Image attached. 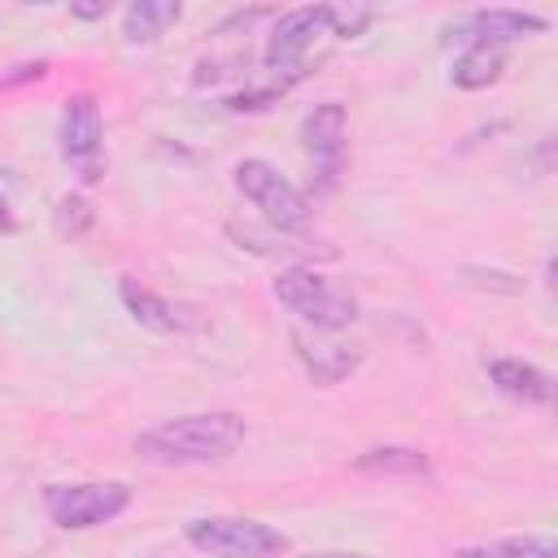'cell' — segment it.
<instances>
[{"label": "cell", "mask_w": 558, "mask_h": 558, "mask_svg": "<svg viewBox=\"0 0 558 558\" xmlns=\"http://www.w3.org/2000/svg\"><path fill=\"white\" fill-rule=\"evenodd\" d=\"M118 296H122L126 314H131L140 327H148V331L187 336V331L201 327V314H196L192 305H179V301H170V296H157L153 288H140L135 279H122V283H118Z\"/></svg>", "instance_id": "11"}, {"label": "cell", "mask_w": 558, "mask_h": 558, "mask_svg": "<svg viewBox=\"0 0 558 558\" xmlns=\"http://www.w3.org/2000/svg\"><path fill=\"white\" fill-rule=\"evenodd\" d=\"M57 144H61V157L78 170L83 183H96L105 174V122H100L96 96L78 92V96H70L61 105Z\"/></svg>", "instance_id": "6"}, {"label": "cell", "mask_w": 558, "mask_h": 558, "mask_svg": "<svg viewBox=\"0 0 558 558\" xmlns=\"http://www.w3.org/2000/svg\"><path fill=\"white\" fill-rule=\"evenodd\" d=\"M301 144L310 153L318 192H331L340 179V166H344V105L340 100L314 105L301 122Z\"/></svg>", "instance_id": "8"}, {"label": "cell", "mask_w": 558, "mask_h": 558, "mask_svg": "<svg viewBox=\"0 0 558 558\" xmlns=\"http://www.w3.org/2000/svg\"><path fill=\"white\" fill-rule=\"evenodd\" d=\"M549 22L536 17V13H519V9H475L466 13L449 35L471 48V44H488V48H510L514 39H527V35H545Z\"/></svg>", "instance_id": "9"}, {"label": "cell", "mask_w": 558, "mask_h": 558, "mask_svg": "<svg viewBox=\"0 0 558 558\" xmlns=\"http://www.w3.org/2000/svg\"><path fill=\"white\" fill-rule=\"evenodd\" d=\"M52 227H57L61 240H83V235L96 227L92 201H87L83 192H65V196L57 201V209H52Z\"/></svg>", "instance_id": "17"}, {"label": "cell", "mask_w": 558, "mask_h": 558, "mask_svg": "<svg viewBox=\"0 0 558 558\" xmlns=\"http://www.w3.org/2000/svg\"><path fill=\"white\" fill-rule=\"evenodd\" d=\"M135 453L161 466H196V462H222L244 445V418L235 410H196L166 418L148 432H140Z\"/></svg>", "instance_id": "1"}, {"label": "cell", "mask_w": 558, "mask_h": 558, "mask_svg": "<svg viewBox=\"0 0 558 558\" xmlns=\"http://www.w3.org/2000/svg\"><path fill=\"white\" fill-rule=\"evenodd\" d=\"M292 344H296V357L305 362L310 379L323 384V388L349 379V375L362 366V357H366V349H362L357 340H336V331H314V336L296 331Z\"/></svg>", "instance_id": "10"}, {"label": "cell", "mask_w": 558, "mask_h": 558, "mask_svg": "<svg viewBox=\"0 0 558 558\" xmlns=\"http://www.w3.org/2000/svg\"><path fill=\"white\" fill-rule=\"evenodd\" d=\"M449 558H558V545L554 536H497V541L458 545Z\"/></svg>", "instance_id": "16"}, {"label": "cell", "mask_w": 558, "mask_h": 558, "mask_svg": "<svg viewBox=\"0 0 558 558\" xmlns=\"http://www.w3.org/2000/svg\"><path fill=\"white\" fill-rule=\"evenodd\" d=\"M353 471L362 475H392V480H432V462L423 449L410 445H375L353 458Z\"/></svg>", "instance_id": "13"}, {"label": "cell", "mask_w": 558, "mask_h": 558, "mask_svg": "<svg viewBox=\"0 0 558 558\" xmlns=\"http://www.w3.org/2000/svg\"><path fill=\"white\" fill-rule=\"evenodd\" d=\"M179 17H183V4H174V0H135L122 13V35H126V44H153Z\"/></svg>", "instance_id": "14"}, {"label": "cell", "mask_w": 558, "mask_h": 558, "mask_svg": "<svg viewBox=\"0 0 558 558\" xmlns=\"http://www.w3.org/2000/svg\"><path fill=\"white\" fill-rule=\"evenodd\" d=\"M318 35H331V4H305V9L283 13L266 39V70L270 74H301V61Z\"/></svg>", "instance_id": "7"}, {"label": "cell", "mask_w": 558, "mask_h": 558, "mask_svg": "<svg viewBox=\"0 0 558 558\" xmlns=\"http://www.w3.org/2000/svg\"><path fill=\"white\" fill-rule=\"evenodd\" d=\"M501 70H506V48L471 44V48H462V52L453 57L449 78H453V87H462V92H480V87L497 83V78H501Z\"/></svg>", "instance_id": "15"}, {"label": "cell", "mask_w": 558, "mask_h": 558, "mask_svg": "<svg viewBox=\"0 0 558 558\" xmlns=\"http://www.w3.org/2000/svg\"><path fill=\"white\" fill-rule=\"evenodd\" d=\"M301 558H357V554H301Z\"/></svg>", "instance_id": "21"}, {"label": "cell", "mask_w": 558, "mask_h": 558, "mask_svg": "<svg viewBox=\"0 0 558 558\" xmlns=\"http://www.w3.org/2000/svg\"><path fill=\"white\" fill-rule=\"evenodd\" d=\"M9 227H13V201H9V192L0 183V231H9Z\"/></svg>", "instance_id": "19"}, {"label": "cell", "mask_w": 558, "mask_h": 558, "mask_svg": "<svg viewBox=\"0 0 558 558\" xmlns=\"http://www.w3.org/2000/svg\"><path fill=\"white\" fill-rule=\"evenodd\" d=\"M235 187L244 192V201H253L262 209V218L283 231V235H301L310 227V201L262 157H244L235 166Z\"/></svg>", "instance_id": "5"}, {"label": "cell", "mask_w": 558, "mask_h": 558, "mask_svg": "<svg viewBox=\"0 0 558 558\" xmlns=\"http://www.w3.org/2000/svg\"><path fill=\"white\" fill-rule=\"evenodd\" d=\"M275 296H279V305H288L314 331H344V327H353L362 318L357 296L349 288L331 283L327 275H318L314 266H288V270H279Z\"/></svg>", "instance_id": "2"}, {"label": "cell", "mask_w": 558, "mask_h": 558, "mask_svg": "<svg viewBox=\"0 0 558 558\" xmlns=\"http://www.w3.org/2000/svg\"><path fill=\"white\" fill-rule=\"evenodd\" d=\"M48 74V61H26V65H13V74L0 78V87H13V83H26V78H44Z\"/></svg>", "instance_id": "18"}, {"label": "cell", "mask_w": 558, "mask_h": 558, "mask_svg": "<svg viewBox=\"0 0 558 558\" xmlns=\"http://www.w3.org/2000/svg\"><path fill=\"white\" fill-rule=\"evenodd\" d=\"M105 9H109V4H78L74 17H105Z\"/></svg>", "instance_id": "20"}, {"label": "cell", "mask_w": 558, "mask_h": 558, "mask_svg": "<svg viewBox=\"0 0 558 558\" xmlns=\"http://www.w3.org/2000/svg\"><path fill=\"white\" fill-rule=\"evenodd\" d=\"M488 379L510 401H523V405H549L554 401L549 375L541 366L523 362V357H488Z\"/></svg>", "instance_id": "12"}, {"label": "cell", "mask_w": 558, "mask_h": 558, "mask_svg": "<svg viewBox=\"0 0 558 558\" xmlns=\"http://www.w3.org/2000/svg\"><path fill=\"white\" fill-rule=\"evenodd\" d=\"M187 545L209 554V558H279L288 554V536L262 519H240V514H209L187 523Z\"/></svg>", "instance_id": "3"}, {"label": "cell", "mask_w": 558, "mask_h": 558, "mask_svg": "<svg viewBox=\"0 0 558 558\" xmlns=\"http://www.w3.org/2000/svg\"><path fill=\"white\" fill-rule=\"evenodd\" d=\"M131 506V488L118 480H87V484H48L44 488V510L57 527L87 532L109 519H118Z\"/></svg>", "instance_id": "4"}]
</instances>
